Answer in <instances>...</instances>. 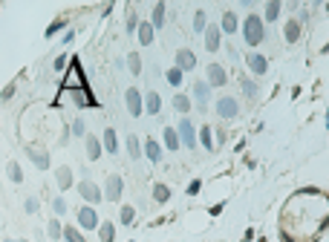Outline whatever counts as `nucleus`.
Here are the masks:
<instances>
[{"label":"nucleus","mask_w":329,"mask_h":242,"mask_svg":"<svg viewBox=\"0 0 329 242\" xmlns=\"http://www.w3.org/2000/svg\"><path fill=\"white\" fill-rule=\"evenodd\" d=\"M329 231V193L321 187L295 190L277 213L283 242H318Z\"/></svg>","instance_id":"nucleus-1"},{"label":"nucleus","mask_w":329,"mask_h":242,"mask_svg":"<svg viewBox=\"0 0 329 242\" xmlns=\"http://www.w3.org/2000/svg\"><path fill=\"white\" fill-rule=\"evenodd\" d=\"M243 38H246V46H251V52H254V46H260L266 40V20L260 15H248L246 20H243Z\"/></svg>","instance_id":"nucleus-2"},{"label":"nucleus","mask_w":329,"mask_h":242,"mask_svg":"<svg viewBox=\"0 0 329 242\" xmlns=\"http://www.w3.org/2000/svg\"><path fill=\"white\" fill-rule=\"evenodd\" d=\"M78 193H81V199L87 202V205H99V202H104V187H99L96 182H90V179H84V182H78Z\"/></svg>","instance_id":"nucleus-3"},{"label":"nucleus","mask_w":329,"mask_h":242,"mask_svg":"<svg viewBox=\"0 0 329 242\" xmlns=\"http://www.w3.org/2000/svg\"><path fill=\"white\" fill-rule=\"evenodd\" d=\"M176 130H179V139H182V144L188 147V150H194L199 144V133H197V127H194V121L188 119H179V124H176Z\"/></svg>","instance_id":"nucleus-4"},{"label":"nucleus","mask_w":329,"mask_h":242,"mask_svg":"<svg viewBox=\"0 0 329 242\" xmlns=\"http://www.w3.org/2000/svg\"><path fill=\"white\" fill-rule=\"evenodd\" d=\"M78 228L81 231H99L101 228V219H99V211L93 208V205H84V208H78Z\"/></svg>","instance_id":"nucleus-5"},{"label":"nucleus","mask_w":329,"mask_h":242,"mask_svg":"<svg viewBox=\"0 0 329 242\" xmlns=\"http://www.w3.org/2000/svg\"><path fill=\"white\" fill-rule=\"evenodd\" d=\"M217 116L223 121H234V119H240V101L237 98H231V95H223L220 101H217Z\"/></svg>","instance_id":"nucleus-6"},{"label":"nucleus","mask_w":329,"mask_h":242,"mask_svg":"<svg viewBox=\"0 0 329 242\" xmlns=\"http://www.w3.org/2000/svg\"><path fill=\"white\" fill-rule=\"evenodd\" d=\"M124 104H127V113H130L133 119H139L144 113V95L136 90V87H127L124 90Z\"/></svg>","instance_id":"nucleus-7"},{"label":"nucleus","mask_w":329,"mask_h":242,"mask_svg":"<svg viewBox=\"0 0 329 242\" xmlns=\"http://www.w3.org/2000/svg\"><path fill=\"white\" fill-rule=\"evenodd\" d=\"M122 193H124V179H122L119 173L107 176V182H104V199H107V202H119Z\"/></svg>","instance_id":"nucleus-8"},{"label":"nucleus","mask_w":329,"mask_h":242,"mask_svg":"<svg viewBox=\"0 0 329 242\" xmlns=\"http://www.w3.org/2000/svg\"><path fill=\"white\" fill-rule=\"evenodd\" d=\"M246 66H248V72H251L254 78H260V75L268 72V58L260 55V52H248V55H246Z\"/></svg>","instance_id":"nucleus-9"},{"label":"nucleus","mask_w":329,"mask_h":242,"mask_svg":"<svg viewBox=\"0 0 329 242\" xmlns=\"http://www.w3.org/2000/svg\"><path fill=\"white\" fill-rule=\"evenodd\" d=\"M211 87H226L228 84V72L223 63H208V78H205Z\"/></svg>","instance_id":"nucleus-10"},{"label":"nucleus","mask_w":329,"mask_h":242,"mask_svg":"<svg viewBox=\"0 0 329 242\" xmlns=\"http://www.w3.org/2000/svg\"><path fill=\"white\" fill-rule=\"evenodd\" d=\"M220 46H223V29L217 23H208V29H205V49L217 52Z\"/></svg>","instance_id":"nucleus-11"},{"label":"nucleus","mask_w":329,"mask_h":242,"mask_svg":"<svg viewBox=\"0 0 329 242\" xmlns=\"http://www.w3.org/2000/svg\"><path fill=\"white\" fill-rule=\"evenodd\" d=\"M176 66H179L182 72H194V69H197V55H194L188 46H182V49L176 52Z\"/></svg>","instance_id":"nucleus-12"},{"label":"nucleus","mask_w":329,"mask_h":242,"mask_svg":"<svg viewBox=\"0 0 329 242\" xmlns=\"http://www.w3.org/2000/svg\"><path fill=\"white\" fill-rule=\"evenodd\" d=\"M194 98H197V107L205 113L208 110V98H211V84L208 81H194Z\"/></svg>","instance_id":"nucleus-13"},{"label":"nucleus","mask_w":329,"mask_h":242,"mask_svg":"<svg viewBox=\"0 0 329 242\" xmlns=\"http://www.w3.org/2000/svg\"><path fill=\"white\" fill-rule=\"evenodd\" d=\"M300 35H303V23H300L297 18H289V20L283 23V38H286V43H297Z\"/></svg>","instance_id":"nucleus-14"},{"label":"nucleus","mask_w":329,"mask_h":242,"mask_svg":"<svg viewBox=\"0 0 329 242\" xmlns=\"http://www.w3.org/2000/svg\"><path fill=\"white\" fill-rule=\"evenodd\" d=\"M55 184H58V190H69V187L75 184V179H72V167H69V164H64V167L55 170Z\"/></svg>","instance_id":"nucleus-15"},{"label":"nucleus","mask_w":329,"mask_h":242,"mask_svg":"<svg viewBox=\"0 0 329 242\" xmlns=\"http://www.w3.org/2000/svg\"><path fill=\"white\" fill-rule=\"evenodd\" d=\"M84 141H87V159H90V161H99L101 153H107V150H104V141L96 139V136H87Z\"/></svg>","instance_id":"nucleus-16"},{"label":"nucleus","mask_w":329,"mask_h":242,"mask_svg":"<svg viewBox=\"0 0 329 242\" xmlns=\"http://www.w3.org/2000/svg\"><path fill=\"white\" fill-rule=\"evenodd\" d=\"M26 156L35 161L38 170H49V153L46 150H38V147H26Z\"/></svg>","instance_id":"nucleus-17"},{"label":"nucleus","mask_w":329,"mask_h":242,"mask_svg":"<svg viewBox=\"0 0 329 242\" xmlns=\"http://www.w3.org/2000/svg\"><path fill=\"white\" fill-rule=\"evenodd\" d=\"M191 107H194V101H191V95H185V92H176L173 95V110L185 119L188 113H191Z\"/></svg>","instance_id":"nucleus-18"},{"label":"nucleus","mask_w":329,"mask_h":242,"mask_svg":"<svg viewBox=\"0 0 329 242\" xmlns=\"http://www.w3.org/2000/svg\"><path fill=\"white\" fill-rule=\"evenodd\" d=\"M220 29H223V35H234L237 29H243V23L237 20V15L234 12H223V23H220Z\"/></svg>","instance_id":"nucleus-19"},{"label":"nucleus","mask_w":329,"mask_h":242,"mask_svg":"<svg viewBox=\"0 0 329 242\" xmlns=\"http://www.w3.org/2000/svg\"><path fill=\"white\" fill-rule=\"evenodd\" d=\"M144 113H150V116H159V113H162V98H159V92H147V95H144Z\"/></svg>","instance_id":"nucleus-20"},{"label":"nucleus","mask_w":329,"mask_h":242,"mask_svg":"<svg viewBox=\"0 0 329 242\" xmlns=\"http://www.w3.org/2000/svg\"><path fill=\"white\" fill-rule=\"evenodd\" d=\"M199 144H202V147H205L208 153L217 150V141H214V130H211L208 124H205V127H199Z\"/></svg>","instance_id":"nucleus-21"},{"label":"nucleus","mask_w":329,"mask_h":242,"mask_svg":"<svg viewBox=\"0 0 329 242\" xmlns=\"http://www.w3.org/2000/svg\"><path fill=\"white\" fill-rule=\"evenodd\" d=\"M280 12H283V3H280V0H268V3H266V12H263V20L266 23H274V20L280 18Z\"/></svg>","instance_id":"nucleus-22"},{"label":"nucleus","mask_w":329,"mask_h":242,"mask_svg":"<svg viewBox=\"0 0 329 242\" xmlns=\"http://www.w3.org/2000/svg\"><path fill=\"white\" fill-rule=\"evenodd\" d=\"M240 87L246 92V98H251V101L260 95V87H257V81H251V75H240Z\"/></svg>","instance_id":"nucleus-23"},{"label":"nucleus","mask_w":329,"mask_h":242,"mask_svg":"<svg viewBox=\"0 0 329 242\" xmlns=\"http://www.w3.org/2000/svg\"><path fill=\"white\" fill-rule=\"evenodd\" d=\"M164 147L167 150H179L182 147V139H179V130H173V127H164Z\"/></svg>","instance_id":"nucleus-24"},{"label":"nucleus","mask_w":329,"mask_h":242,"mask_svg":"<svg viewBox=\"0 0 329 242\" xmlns=\"http://www.w3.org/2000/svg\"><path fill=\"white\" fill-rule=\"evenodd\" d=\"M101 141H104V150H107V153H113V156L119 153V139H116V130H113V127H107V130H104Z\"/></svg>","instance_id":"nucleus-25"},{"label":"nucleus","mask_w":329,"mask_h":242,"mask_svg":"<svg viewBox=\"0 0 329 242\" xmlns=\"http://www.w3.org/2000/svg\"><path fill=\"white\" fill-rule=\"evenodd\" d=\"M153 38H156V26H153V23H142V26H139V43H142V46H150Z\"/></svg>","instance_id":"nucleus-26"},{"label":"nucleus","mask_w":329,"mask_h":242,"mask_svg":"<svg viewBox=\"0 0 329 242\" xmlns=\"http://www.w3.org/2000/svg\"><path fill=\"white\" fill-rule=\"evenodd\" d=\"M144 156H147L150 161H159V159H162V147H159L156 139H147V141H144Z\"/></svg>","instance_id":"nucleus-27"},{"label":"nucleus","mask_w":329,"mask_h":242,"mask_svg":"<svg viewBox=\"0 0 329 242\" xmlns=\"http://www.w3.org/2000/svg\"><path fill=\"white\" fill-rule=\"evenodd\" d=\"M164 12H167V6H164V0H162V3H156V6H153V15H150V23H153L156 29H162V26H164Z\"/></svg>","instance_id":"nucleus-28"},{"label":"nucleus","mask_w":329,"mask_h":242,"mask_svg":"<svg viewBox=\"0 0 329 242\" xmlns=\"http://www.w3.org/2000/svg\"><path fill=\"white\" fill-rule=\"evenodd\" d=\"M99 240L101 242H113V240H116V222H101Z\"/></svg>","instance_id":"nucleus-29"},{"label":"nucleus","mask_w":329,"mask_h":242,"mask_svg":"<svg viewBox=\"0 0 329 242\" xmlns=\"http://www.w3.org/2000/svg\"><path fill=\"white\" fill-rule=\"evenodd\" d=\"M153 199H156L159 205H164V202L170 199V187L162 184V182H156V184H153Z\"/></svg>","instance_id":"nucleus-30"},{"label":"nucleus","mask_w":329,"mask_h":242,"mask_svg":"<svg viewBox=\"0 0 329 242\" xmlns=\"http://www.w3.org/2000/svg\"><path fill=\"white\" fill-rule=\"evenodd\" d=\"M164 78H167V84H170V87H179V84H182V78H185V72H182L179 66H170V69L164 72Z\"/></svg>","instance_id":"nucleus-31"},{"label":"nucleus","mask_w":329,"mask_h":242,"mask_svg":"<svg viewBox=\"0 0 329 242\" xmlns=\"http://www.w3.org/2000/svg\"><path fill=\"white\" fill-rule=\"evenodd\" d=\"M6 173H9V179L15 182V184H21V182H23V170H21V164H18V161H9V164H6Z\"/></svg>","instance_id":"nucleus-32"},{"label":"nucleus","mask_w":329,"mask_h":242,"mask_svg":"<svg viewBox=\"0 0 329 242\" xmlns=\"http://www.w3.org/2000/svg\"><path fill=\"white\" fill-rule=\"evenodd\" d=\"M46 234H49L52 240H64V225H61L58 219H49V225H46Z\"/></svg>","instance_id":"nucleus-33"},{"label":"nucleus","mask_w":329,"mask_h":242,"mask_svg":"<svg viewBox=\"0 0 329 242\" xmlns=\"http://www.w3.org/2000/svg\"><path fill=\"white\" fill-rule=\"evenodd\" d=\"M127 153H130V159H139L144 153V147L139 144V136H127Z\"/></svg>","instance_id":"nucleus-34"},{"label":"nucleus","mask_w":329,"mask_h":242,"mask_svg":"<svg viewBox=\"0 0 329 242\" xmlns=\"http://www.w3.org/2000/svg\"><path fill=\"white\" fill-rule=\"evenodd\" d=\"M119 219H122V225H133V222H136V208H133V205H122Z\"/></svg>","instance_id":"nucleus-35"},{"label":"nucleus","mask_w":329,"mask_h":242,"mask_svg":"<svg viewBox=\"0 0 329 242\" xmlns=\"http://www.w3.org/2000/svg\"><path fill=\"white\" fill-rule=\"evenodd\" d=\"M127 69H130V75H142V58H139V52H130L127 55Z\"/></svg>","instance_id":"nucleus-36"},{"label":"nucleus","mask_w":329,"mask_h":242,"mask_svg":"<svg viewBox=\"0 0 329 242\" xmlns=\"http://www.w3.org/2000/svg\"><path fill=\"white\" fill-rule=\"evenodd\" d=\"M64 242H87V240H84V234H81L78 228L66 225V228H64Z\"/></svg>","instance_id":"nucleus-37"},{"label":"nucleus","mask_w":329,"mask_h":242,"mask_svg":"<svg viewBox=\"0 0 329 242\" xmlns=\"http://www.w3.org/2000/svg\"><path fill=\"white\" fill-rule=\"evenodd\" d=\"M205 29H208V23H205V9H197V12H194V32H202V35H205Z\"/></svg>","instance_id":"nucleus-38"},{"label":"nucleus","mask_w":329,"mask_h":242,"mask_svg":"<svg viewBox=\"0 0 329 242\" xmlns=\"http://www.w3.org/2000/svg\"><path fill=\"white\" fill-rule=\"evenodd\" d=\"M52 211L58 213V216H64L66 213V199L64 196H55V199H52Z\"/></svg>","instance_id":"nucleus-39"},{"label":"nucleus","mask_w":329,"mask_h":242,"mask_svg":"<svg viewBox=\"0 0 329 242\" xmlns=\"http://www.w3.org/2000/svg\"><path fill=\"white\" fill-rule=\"evenodd\" d=\"M72 136H84V139H87V124H84L81 119L72 121Z\"/></svg>","instance_id":"nucleus-40"},{"label":"nucleus","mask_w":329,"mask_h":242,"mask_svg":"<svg viewBox=\"0 0 329 242\" xmlns=\"http://www.w3.org/2000/svg\"><path fill=\"white\" fill-rule=\"evenodd\" d=\"M64 26H66L64 20H55V23H52V26H49V29H46V38H52V35H58V32L64 29Z\"/></svg>","instance_id":"nucleus-41"},{"label":"nucleus","mask_w":329,"mask_h":242,"mask_svg":"<svg viewBox=\"0 0 329 242\" xmlns=\"http://www.w3.org/2000/svg\"><path fill=\"white\" fill-rule=\"evenodd\" d=\"M199 190H202V182H199V179H194L191 184H188V196H197Z\"/></svg>","instance_id":"nucleus-42"},{"label":"nucleus","mask_w":329,"mask_h":242,"mask_svg":"<svg viewBox=\"0 0 329 242\" xmlns=\"http://www.w3.org/2000/svg\"><path fill=\"white\" fill-rule=\"evenodd\" d=\"M23 211H26V213H38V199H26V202H23Z\"/></svg>","instance_id":"nucleus-43"},{"label":"nucleus","mask_w":329,"mask_h":242,"mask_svg":"<svg viewBox=\"0 0 329 242\" xmlns=\"http://www.w3.org/2000/svg\"><path fill=\"white\" fill-rule=\"evenodd\" d=\"M12 95H15V84H6V87H3V95H0V98H3V101H9Z\"/></svg>","instance_id":"nucleus-44"},{"label":"nucleus","mask_w":329,"mask_h":242,"mask_svg":"<svg viewBox=\"0 0 329 242\" xmlns=\"http://www.w3.org/2000/svg\"><path fill=\"white\" fill-rule=\"evenodd\" d=\"M52 66H55V69H58V72H61V69H64V66H66V55H58V58H55V63H52Z\"/></svg>","instance_id":"nucleus-45"},{"label":"nucleus","mask_w":329,"mask_h":242,"mask_svg":"<svg viewBox=\"0 0 329 242\" xmlns=\"http://www.w3.org/2000/svg\"><path fill=\"white\" fill-rule=\"evenodd\" d=\"M220 213H223V202H220V205H214V208H211V216H220Z\"/></svg>","instance_id":"nucleus-46"},{"label":"nucleus","mask_w":329,"mask_h":242,"mask_svg":"<svg viewBox=\"0 0 329 242\" xmlns=\"http://www.w3.org/2000/svg\"><path fill=\"white\" fill-rule=\"evenodd\" d=\"M324 9H327V15H329V3H327V6H324Z\"/></svg>","instance_id":"nucleus-47"},{"label":"nucleus","mask_w":329,"mask_h":242,"mask_svg":"<svg viewBox=\"0 0 329 242\" xmlns=\"http://www.w3.org/2000/svg\"><path fill=\"white\" fill-rule=\"evenodd\" d=\"M3 242H15V240H3Z\"/></svg>","instance_id":"nucleus-48"},{"label":"nucleus","mask_w":329,"mask_h":242,"mask_svg":"<svg viewBox=\"0 0 329 242\" xmlns=\"http://www.w3.org/2000/svg\"><path fill=\"white\" fill-rule=\"evenodd\" d=\"M21 242H29V240H21Z\"/></svg>","instance_id":"nucleus-49"}]
</instances>
